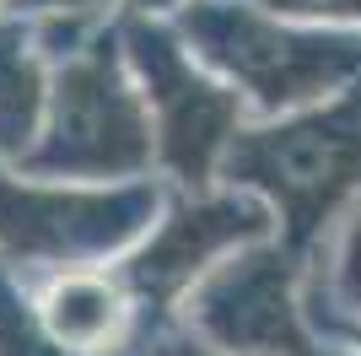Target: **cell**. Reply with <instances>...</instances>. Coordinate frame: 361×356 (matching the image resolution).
<instances>
[{"label":"cell","mask_w":361,"mask_h":356,"mask_svg":"<svg viewBox=\"0 0 361 356\" xmlns=\"http://www.w3.org/2000/svg\"><path fill=\"white\" fill-rule=\"evenodd\" d=\"M221 184L275 210V237L313 259L361 206V81L340 97L248 119L221 162Z\"/></svg>","instance_id":"obj_1"},{"label":"cell","mask_w":361,"mask_h":356,"mask_svg":"<svg viewBox=\"0 0 361 356\" xmlns=\"http://www.w3.org/2000/svg\"><path fill=\"white\" fill-rule=\"evenodd\" d=\"M173 28L211 65L226 87H238L254 119L340 97L361 81V32L318 28L297 16H275L259 0H189Z\"/></svg>","instance_id":"obj_2"},{"label":"cell","mask_w":361,"mask_h":356,"mask_svg":"<svg viewBox=\"0 0 361 356\" xmlns=\"http://www.w3.org/2000/svg\"><path fill=\"white\" fill-rule=\"evenodd\" d=\"M22 173L60 178V184L157 178V135L124 54L119 22L54 65L44 130L22 157Z\"/></svg>","instance_id":"obj_3"},{"label":"cell","mask_w":361,"mask_h":356,"mask_svg":"<svg viewBox=\"0 0 361 356\" xmlns=\"http://www.w3.org/2000/svg\"><path fill=\"white\" fill-rule=\"evenodd\" d=\"M162 178L130 184H60L0 162V259L22 275L119 265L167 206Z\"/></svg>","instance_id":"obj_4"},{"label":"cell","mask_w":361,"mask_h":356,"mask_svg":"<svg viewBox=\"0 0 361 356\" xmlns=\"http://www.w3.org/2000/svg\"><path fill=\"white\" fill-rule=\"evenodd\" d=\"M119 38L151 114L157 178L167 189L221 184L226 151L254 119L238 87H226L211 65H200L183 32L173 28V16H119Z\"/></svg>","instance_id":"obj_5"},{"label":"cell","mask_w":361,"mask_h":356,"mask_svg":"<svg viewBox=\"0 0 361 356\" xmlns=\"http://www.w3.org/2000/svg\"><path fill=\"white\" fill-rule=\"evenodd\" d=\"M259 237H275V210L248 189L211 184V189H173L151 232L124 254L119 275L140 308V324H178L183 297L195 292L221 259L243 254Z\"/></svg>","instance_id":"obj_6"},{"label":"cell","mask_w":361,"mask_h":356,"mask_svg":"<svg viewBox=\"0 0 361 356\" xmlns=\"http://www.w3.org/2000/svg\"><path fill=\"white\" fill-rule=\"evenodd\" d=\"M307 254H297L281 237H259L183 297L178 324L195 340L232 356H329L318 345L307 308Z\"/></svg>","instance_id":"obj_7"},{"label":"cell","mask_w":361,"mask_h":356,"mask_svg":"<svg viewBox=\"0 0 361 356\" xmlns=\"http://www.w3.org/2000/svg\"><path fill=\"white\" fill-rule=\"evenodd\" d=\"M27 286H32V308H38L44 329L71 356H119L135 340L140 308L114 265L54 270V275H38Z\"/></svg>","instance_id":"obj_8"},{"label":"cell","mask_w":361,"mask_h":356,"mask_svg":"<svg viewBox=\"0 0 361 356\" xmlns=\"http://www.w3.org/2000/svg\"><path fill=\"white\" fill-rule=\"evenodd\" d=\"M49 81H54V59L44 54L32 22L0 11V162L6 167H22L44 130Z\"/></svg>","instance_id":"obj_9"},{"label":"cell","mask_w":361,"mask_h":356,"mask_svg":"<svg viewBox=\"0 0 361 356\" xmlns=\"http://www.w3.org/2000/svg\"><path fill=\"white\" fill-rule=\"evenodd\" d=\"M11 16H27L44 54L60 65L81 44H92L103 28H114L124 16V0H6Z\"/></svg>","instance_id":"obj_10"},{"label":"cell","mask_w":361,"mask_h":356,"mask_svg":"<svg viewBox=\"0 0 361 356\" xmlns=\"http://www.w3.org/2000/svg\"><path fill=\"white\" fill-rule=\"evenodd\" d=\"M275 16H297V22H318V28H356L361 32V0H259Z\"/></svg>","instance_id":"obj_11"},{"label":"cell","mask_w":361,"mask_h":356,"mask_svg":"<svg viewBox=\"0 0 361 356\" xmlns=\"http://www.w3.org/2000/svg\"><path fill=\"white\" fill-rule=\"evenodd\" d=\"M146 329V324H140ZM146 340H151V351L157 356H232V351H216V345H205V340H195L183 324H162V329H146Z\"/></svg>","instance_id":"obj_12"},{"label":"cell","mask_w":361,"mask_h":356,"mask_svg":"<svg viewBox=\"0 0 361 356\" xmlns=\"http://www.w3.org/2000/svg\"><path fill=\"white\" fill-rule=\"evenodd\" d=\"M0 11H6V0H0Z\"/></svg>","instance_id":"obj_13"},{"label":"cell","mask_w":361,"mask_h":356,"mask_svg":"<svg viewBox=\"0 0 361 356\" xmlns=\"http://www.w3.org/2000/svg\"><path fill=\"white\" fill-rule=\"evenodd\" d=\"M356 356H361V345H356Z\"/></svg>","instance_id":"obj_14"}]
</instances>
